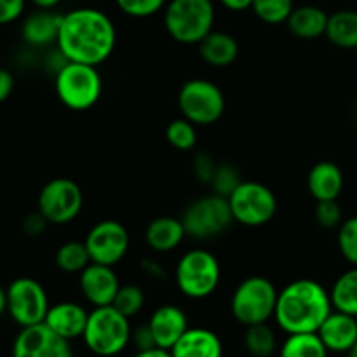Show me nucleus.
<instances>
[{
  "mask_svg": "<svg viewBox=\"0 0 357 357\" xmlns=\"http://www.w3.org/2000/svg\"><path fill=\"white\" fill-rule=\"evenodd\" d=\"M47 223H49L47 220H45L44 216L37 211V213H33V215H30L24 218L23 229L28 236H38V234L44 232L45 227H47Z\"/></svg>",
  "mask_w": 357,
  "mask_h": 357,
  "instance_id": "nucleus-40",
  "label": "nucleus"
},
{
  "mask_svg": "<svg viewBox=\"0 0 357 357\" xmlns=\"http://www.w3.org/2000/svg\"><path fill=\"white\" fill-rule=\"evenodd\" d=\"M38 213L52 225H66L84 208L82 188L70 178H52L38 194Z\"/></svg>",
  "mask_w": 357,
  "mask_h": 357,
  "instance_id": "nucleus-11",
  "label": "nucleus"
},
{
  "mask_svg": "<svg viewBox=\"0 0 357 357\" xmlns=\"http://www.w3.org/2000/svg\"><path fill=\"white\" fill-rule=\"evenodd\" d=\"M178 108L192 124L211 126L225 114V96L211 80L192 79L180 87Z\"/></svg>",
  "mask_w": 357,
  "mask_h": 357,
  "instance_id": "nucleus-8",
  "label": "nucleus"
},
{
  "mask_svg": "<svg viewBox=\"0 0 357 357\" xmlns=\"http://www.w3.org/2000/svg\"><path fill=\"white\" fill-rule=\"evenodd\" d=\"M178 289L187 298L204 300L216 291L222 281L218 258L208 250H190L180 258L174 271Z\"/></svg>",
  "mask_w": 357,
  "mask_h": 357,
  "instance_id": "nucleus-7",
  "label": "nucleus"
},
{
  "mask_svg": "<svg viewBox=\"0 0 357 357\" xmlns=\"http://www.w3.org/2000/svg\"><path fill=\"white\" fill-rule=\"evenodd\" d=\"M54 264L65 274H80L91 264L86 243L68 241V243L61 244L54 255Z\"/></svg>",
  "mask_w": 357,
  "mask_h": 357,
  "instance_id": "nucleus-28",
  "label": "nucleus"
},
{
  "mask_svg": "<svg viewBox=\"0 0 357 357\" xmlns=\"http://www.w3.org/2000/svg\"><path fill=\"white\" fill-rule=\"evenodd\" d=\"M328 349L317 333H293L279 349V357H328Z\"/></svg>",
  "mask_w": 357,
  "mask_h": 357,
  "instance_id": "nucleus-27",
  "label": "nucleus"
},
{
  "mask_svg": "<svg viewBox=\"0 0 357 357\" xmlns=\"http://www.w3.org/2000/svg\"><path fill=\"white\" fill-rule=\"evenodd\" d=\"M79 288L84 298L93 307H105L114 303L121 282L114 267L91 261L79 274Z\"/></svg>",
  "mask_w": 357,
  "mask_h": 357,
  "instance_id": "nucleus-15",
  "label": "nucleus"
},
{
  "mask_svg": "<svg viewBox=\"0 0 357 357\" xmlns=\"http://www.w3.org/2000/svg\"><path fill=\"white\" fill-rule=\"evenodd\" d=\"M149 328L153 335V340L159 349L171 351L173 345L188 330L187 314L173 303L157 307L149 319Z\"/></svg>",
  "mask_w": 357,
  "mask_h": 357,
  "instance_id": "nucleus-16",
  "label": "nucleus"
},
{
  "mask_svg": "<svg viewBox=\"0 0 357 357\" xmlns=\"http://www.w3.org/2000/svg\"><path fill=\"white\" fill-rule=\"evenodd\" d=\"M188 237L206 241L225 232L234 222L229 199L218 194L206 195L190 202L181 216Z\"/></svg>",
  "mask_w": 357,
  "mask_h": 357,
  "instance_id": "nucleus-10",
  "label": "nucleus"
},
{
  "mask_svg": "<svg viewBox=\"0 0 357 357\" xmlns=\"http://www.w3.org/2000/svg\"><path fill=\"white\" fill-rule=\"evenodd\" d=\"M317 335L323 340L328 352L347 354L357 342V317L335 310L324 319Z\"/></svg>",
  "mask_w": 357,
  "mask_h": 357,
  "instance_id": "nucleus-17",
  "label": "nucleus"
},
{
  "mask_svg": "<svg viewBox=\"0 0 357 357\" xmlns=\"http://www.w3.org/2000/svg\"><path fill=\"white\" fill-rule=\"evenodd\" d=\"M345 356H347V357H357V342H356V345H354V347H352L351 351H349L347 354H345Z\"/></svg>",
  "mask_w": 357,
  "mask_h": 357,
  "instance_id": "nucleus-47",
  "label": "nucleus"
},
{
  "mask_svg": "<svg viewBox=\"0 0 357 357\" xmlns=\"http://www.w3.org/2000/svg\"><path fill=\"white\" fill-rule=\"evenodd\" d=\"M354 114H356V122H357V105H356V110H354Z\"/></svg>",
  "mask_w": 357,
  "mask_h": 357,
  "instance_id": "nucleus-48",
  "label": "nucleus"
},
{
  "mask_svg": "<svg viewBox=\"0 0 357 357\" xmlns=\"http://www.w3.org/2000/svg\"><path fill=\"white\" fill-rule=\"evenodd\" d=\"M13 357H73L68 340L56 335L44 323L21 328L13 342Z\"/></svg>",
  "mask_w": 357,
  "mask_h": 357,
  "instance_id": "nucleus-14",
  "label": "nucleus"
},
{
  "mask_svg": "<svg viewBox=\"0 0 357 357\" xmlns=\"http://www.w3.org/2000/svg\"><path fill=\"white\" fill-rule=\"evenodd\" d=\"M87 317H89V312L80 303L58 302L49 307L44 324L51 328L56 335L72 342L75 338H82Z\"/></svg>",
  "mask_w": 357,
  "mask_h": 357,
  "instance_id": "nucleus-18",
  "label": "nucleus"
},
{
  "mask_svg": "<svg viewBox=\"0 0 357 357\" xmlns=\"http://www.w3.org/2000/svg\"><path fill=\"white\" fill-rule=\"evenodd\" d=\"M7 312V293L6 289L0 286V317Z\"/></svg>",
  "mask_w": 357,
  "mask_h": 357,
  "instance_id": "nucleus-46",
  "label": "nucleus"
},
{
  "mask_svg": "<svg viewBox=\"0 0 357 357\" xmlns=\"http://www.w3.org/2000/svg\"><path fill=\"white\" fill-rule=\"evenodd\" d=\"M131 331L129 317L114 305L94 307L87 317L82 340L94 356L115 357L131 344Z\"/></svg>",
  "mask_w": 357,
  "mask_h": 357,
  "instance_id": "nucleus-4",
  "label": "nucleus"
},
{
  "mask_svg": "<svg viewBox=\"0 0 357 357\" xmlns=\"http://www.w3.org/2000/svg\"><path fill=\"white\" fill-rule=\"evenodd\" d=\"M54 89L59 101L73 112L93 108L103 93V80L96 66L66 61L56 72Z\"/></svg>",
  "mask_w": 357,
  "mask_h": 357,
  "instance_id": "nucleus-5",
  "label": "nucleus"
},
{
  "mask_svg": "<svg viewBox=\"0 0 357 357\" xmlns=\"http://www.w3.org/2000/svg\"><path fill=\"white\" fill-rule=\"evenodd\" d=\"M131 345L136 349V352L150 351V349L157 347L149 324H142L131 331Z\"/></svg>",
  "mask_w": 357,
  "mask_h": 357,
  "instance_id": "nucleus-39",
  "label": "nucleus"
},
{
  "mask_svg": "<svg viewBox=\"0 0 357 357\" xmlns=\"http://www.w3.org/2000/svg\"><path fill=\"white\" fill-rule=\"evenodd\" d=\"M26 0H0V24H9L20 20L24 13Z\"/></svg>",
  "mask_w": 357,
  "mask_h": 357,
  "instance_id": "nucleus-38",
  "label": "nucleus"
},
{
  "mask_svg": "<svg viewBox=\"0 0 357 357\" xmlns=\"http://www.w3.org/2000/svg\"><path fill=\"white\" fill-rule=\"evenodd\" d=\"M143 271H145L146 274L153 275V278H159V275L162 274V268H160L159 265L152 260H143Z\"/></svg>",
  "mask_w": 357,
  "mask_h": 357,
  "instance_id": "nucleus-44",
  "label": "nucleus"
},
{
  "mask_svg": "<svg viewBox=\"0 0 357 357\" xmlns=\"http://www.w3.org/2000/svg\"><path fill=\"white\" fill-rule=\"evenodd\" d=\"M213 0H169L164 7V26L173 40L185 45L201 44L215 26Z\"/></svg>",
  "mask_w": 357,
  "mask_h": 357,
  "instance_id": "nucleus-3",
  "label": "nucleus"
},
{
  "mask_svg": "<svg viewBox=\"0 0 357 357\" xmlns=\"http://www.w3.org/2000/svg\"><path fill=\"white\" fill-rule=\"evenodd\" d=\"M216 166H218V162H216V160L213 159V155H209V153L201 152L195 155L194 173L202 183H211L213 176H215Z\"/></svg>",
  "mask_w": 357,
  "mask_h": 357,
  "instance_id": "nucleus-37",
  "label": "nucleus"
},
{
  "mask_svg": "<svg viewBox=\"0 0 357 357\" xmlns=\"http://www.w3.org/2000/svg\"><path fill=\"white\" fill-rule=\"evenodd\" d=\"M337 243L344 260L352 267H357V216H351L342 222L338 227Z\"/></svg>",
  "mask_w": 357,
  "mask_h": 357,
  "instance_id": "nucleus-33",
  "label": "nucleus"
},
{
  "mask_svg": "<svg viewBox=\"0 0 357 357\" xmlns=\"http://www.w3.org/2000/svg\"><path fill=\"white\" fill-rule=\"evenodd\" d=\"M117 44L114 21L94 7H77L63 14L56 47L66 61L98 66L107 61Z\"/></svg>",
  "mask_w": 357,
  "mask_h": 357,
  "instance_id": "nucleus-1",
  "label": "nucleus"
},
{
  "mask_svg": "<svg viewBox=\"0 0 357 357\" xmlns=\"http://www.w3.org/2000/svg\"><path fill=\"white\" fill-rule=\"evenodd\" d=\"M328 17H330V14L324 13L321 7L300 6L293 9L291 16L286 21V26L296 38L314 40V38H319L326 33Z\"/></svg>",
  "mask_w": 357,
  "mask_h": 357,
  "instance_id": "nucleus-23",
  "label": "nucleus"
},
{
  "mask_svg": "<svg viewBox=\"0 0 357 357\" xmlns=\"http://www.w3.org/2000/svg\"><path fill=\"white\" fill-rule=\"evenodd\" d=\"M225 9L234 10V13H241V10L251 9V3L253 0H218Z\"/></svg>",
  "mask_w": 357,
  "mask_h": 357,
  "instance_id": "nucleus-42",
  "label": "nucleus"
},
{
  "mask_svg": "<svg viewBox=\"0 0 357 357\" xmlns=\"http://www.w3.org/2000/svg\"><path fill=\"white\" fill-rule=\"evenodd\" d=\"M335 310L357 317V267H351L337 278L330 289Z\"/></svg>",
  "mask_w": 357,
  "mask_h": 357,
  "instance_id": "nucleus-26",
  "label": "nucleus"
},
{
  "mask_svg": "<svg viewBox=\"0 0 357 357\" xmlns=\"http://www.w3.org/2000/svg\"><path fill=\"white\" fill-rule=\"evenodd\" d=\"M86 246L91 261L115 267L129 251V232L117 220H101L91 227L86 236Z\"/></svg>",
  "mask_w": 357,
  "mask_h": 357,
  "instance_id": "nucleus-13",
  "label": "nucleus"
},
{
  "mask_svg": "<svg viewBox=\"0 0 357 357\" xmlns=\"http://www.w3.org/2000/svg\"><path fill=\"white\" fill-rule=\"evenodd\" d=\"M166 139L173 149L188 152L197 145V126L185 117L174 119L166 128Z\"/></svg>",
  "mask_w": 357,
  "mask_h": 357,
  "instance_id": "nucleus-31",
  "label": "nucleus"
},
{
  "mask_svg": "<svg viewBox=\"0 0 357 357\" xmlns=\"http://www.w3.org/2000/svg\"><path fill=\"white\" fill-rule=\"evenodd\" d=\"M314 218H316L317 225H321L323 229H337L344 222V213L337 201H323L317 202L316 209H314Z\"/></svg>",
  "mask_w": 357,
  "mask_h": 357,
  "instance_id": "nucleus-36",
  "label": "nucleus"
},
{
  "mask_svg": "<svg viewBox=\"0 0 357 357\" xmlns=\"http://www.w3.org/2000/svg\"><path fill=\"white\" fill-rule=\"evenodd\" d=\"M199 54L208 65L215 68L230 66L239 56V42L227 31L213 30L204 40L199 44Z\"/></svg>",
  "mask_w": 357,
  "mask_h": 357,
  "instance_id": "nucleus-24",
  "label": "nucleus"
},
{
  "mask_svg": "<svg viewBox=\"0 0 357 357\" xmlns=\"http://www.w3.org/2000/svg\"><path fill=\"white\" fill-rule=\"evenodd\" d=\"M167 0H115L119 10L131 17H150L166 7Z\"/></svg>",
  "mask_w": 357,
  "mask_h": 357,
  "instance_id": "nucleus-35",
  "label": "nucleus"
},
{
  "mask_svg": "<svg viewBox=\"0 0 357 357\" xmlns=\"http://www.w3.org/2000/svg\"><path fill=\"white\" fill-rule=\"evenodd\" d=\"M132 357H173L169 351H164V349H150V351H143V352H136Z\"/></svg>",
  "mask_w": 357,
  "mask_h": 357,
  "instance_id": "nucleus-43",
  "label": "nucleus"
},
{
  "mask_svg": "<svg viewBox=\"0 0 357 357\" xmlns=\"http://www.w3.org/2000/svg\"><path fill=\"white\" fill-rule=\"evenodd\" d=\"M187 237L181 218L174 216H159L152 220L145 229V243L155 253L174 251Z\"/></svg>",
  "mask_w": 357,
  "mask_h": 357,
  "instance_id": "nucleus-22",
  "label": "nucleus"
},
{
  "mask_svg": "<svg viewBox=\"0 0 357 357\" xmlns=\"http://www.w3.org/2000/svg\"><path fill=\"white\" fill-rule=\"evenodd\" d=\"M324 37L342 49H357V10L342 9L330 14Z\"/></svg>",
  "mask_w": 357,
  "mask_h": 357,
  "instance_id": "nucleus-25",
  "label": "nucleus"
},
{
  "mask_svg": "<svg viewBox=\"0 0 357 357\" xmlns=\"http://www.w3.org/2000/svg\"><path fill=\"white\" fill-rule=\"evenodd\" d=\"M279 291L264 275L244 279L230 298V312L243 326L268 323L274 317Z\"/></svg>",
  "mask_w": 357,
  "mask_h": 357,
  "instance_id": "nucleus-6",
  "label": "nucleus"
},
{
  "mask_svg": "<svg viewBox=\"0 0 357 357\" xmlns=\"http://www.w3.org/2000/svg\"><path fill=\"white\" fill-rule=\"evenodd\" d=\"M293 9H295L293 0H253L251 3L255 16L267 24L286 23Z\"/></svg>",
  "mask_w": 357,
  "mask_h": 357,
  "instance_id": "nucleus-30",
  "label": "nucleus"
},
{
  "mask_svg": "<svg viewBox=\"0 0 357 357\" xmlns=\"http://www.w3.org/2000/svg\"><path fill=\"white\" fill-rule=\"evenodd\" d=\"M7 314L20 328L44 323L49 298L44 286L31 278H17L7 286Z\"/></svg>",
  "mask_w": 357,
  "mask_h": 357,
  "instance_id": "nucleus-12",
  "label": "nucleus"
},
{
  "mask_svg": "<svg viewBox=\"0 0 357 357\" xmlns=\"http://www.w3.org/2000/svg\"><path fill=\"white\" fill-rule=\"evenodd\" d=\"M241 176H239V171L236 169L234 166L230 164H218L215 171V176L211 180V188H213V194H218L222 197H229L241 183Z\"/></svg>",
  "mask_w": 357,
  "mask_h": 357,
  "instance_id": "nucleus-34",
  "label": "nucleus"
},
{
  "mask_svg": "<svg viewBox=\"0 0 357 357\" xmlns=\"http://www.w3.org/2000/svg\"><path fill=\"white\" fill-rule=\"evenodd\" d=\"M244 347L253 357H272L278 351L275 331L267 323L248 326L244 333Z\"/></svg>",
  "mask_w": 357,
  "mask_h": 357,
  "instance_id": "nucleus-29",
  "label": "nucleus"
},
{
  "mask_svg": "<svg viewBox=\"0 0 357 357\" xmlns=\"http://www.w3.org/2000/svg\"><path fill=\"white\" fill-rule=\"evenodd\" d=\"M333 312L330 291L314 279H296L279 291L274 319L286 335L317 333Z\"/></svg>",
  "mask_w": 357,
  "mask_h": 357,
  "instance_id": "nucleus-2",
  "label": "nucleus"
},
{
  "mask_svg": "<svg viewBox=\"0 0 357 357\" xmlns=\"http://www.w3.org/2000/svg\"><path fill=\"white\" fill-rule=\"evenodd\" d=\"M169 352L173 357H223V344L208 328H188Z\"/></svg>",
  "mask_w": 357,
  "mask_h": 357,
  "instance_id": "nucleus-21",
  "label": "nucleus"
},
{
  "mask_svg": "<svg viewBox=\"0 0 357 357\" xmlns=\"http://www.w3.org/2000/svg\"><path fill=\"white\" fill-rule=\"evenodd\" d=\"M344 183L345 178L340 166L331 160H321L314 164L307 176V187L316 202L337 201L344 190Z\"/></svg>",
  "mask_w": 357,
  "mask_h": 357,
  "instance_id": "nucleus-20",
  "label": "nucleus"
},
{
  "mask_svg": "<svg viewBox=\"0 0 357 357\" xmlns=\"http://www.w3.org/2000/svg\"><path fill=\"white\" fill-rule=\"evenodd\" d=\"M227 199L234 222L244 227L267 225L278 213L275 194L260 181H241Z\"/></svg>",
  "mask_w": 357,
  "mask_h": 357,
  "instance_id": "nucleus-9",
  "label": "nucleus"
},
{
  "mask_svg": "<svg viewBox=\"0 0 357 357\" xmlns=\"http://www.w3.org/2000/svg\"><path fill=\"white\" fill-rule=\"evenodd\" d=\"M145 293L139 288L138 284H121L117 295H115L114 303L112 305L119 310L121 314H124L126 317H135L145 307Z\"/></svg>",
  "mask_w": 357,
  "mask_h": 357,
  "instance_id": "nucleus-32",
  "label": "nucleus"
},
{
  "mask_svg": "<svg viewBox=\"0 0 357 357\" xmlns=\"http://www.w3.org/2000/svg\"><path fill=\"white\" fill-rule=\"evenodd\" d=\"M14 91V75L6 68H0V103L7 100Z\"/></svg>",
  "mask_w": 357,
  "mask_h": 357,
  "instance_id": "nucleus-41",
  "label": "nucleus"
},
{
  "mask_svg": "<svg viewBox=\"0 0 357 357\" xmlns=\"http://www.w3.org/2000/svg\"><path fill=\"white\" fill-rule=\"evenodd\" d=\"M63 14L47 9H37L28 14L21 24V37L31 47H47L56 44Z\"/></svg>",
  "mask_w": 357,
  "mask_h": 357,
  "instance_id": "nucleus-19",
  "label": "nucleus"
},
{
  "mask_svg": "<svg viewBox=\"0 0 357 357\" xmlns=\"http://www.w3.org/2000/svg\"><path fill=\"white\" fill-rule=\"evenodd\" d=\"M37 9H47V10H54L56 7L59 6L61 0H30Z\"/></svg>",
  "mask_w": 357,
  "mask_h": 357,
  "instance_id": "nucleus-45",
  "label": "nucleus"
}]
</instances>
